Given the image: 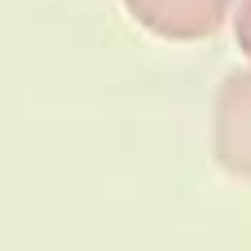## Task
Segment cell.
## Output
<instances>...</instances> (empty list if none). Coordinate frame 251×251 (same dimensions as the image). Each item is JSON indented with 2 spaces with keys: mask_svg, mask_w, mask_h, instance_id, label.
<instances>
[{
  "mask_svg": "<svg viewBox=\"0 0 251 251\" xmlns=\"http://www.w3.org/2000/svg\"><path fill=\"white\" fill-rule=\"evenodd\" d=\"M212 154L229 176L251 181V66L225 75L212 106Z\"/></svg>",
  "mask_w": 251,
  "mask_h": 251,
  "instance_id": "cell-1",
  "label": "cell"
},
{
  "mask_svg": "<svg viewBox=\"0 0 251 251\" xmlns=\"http://www.w3.org/2000/svg\"><path fill=\"white\" fill-rule=\"evenodd\" d=\"M124 9L159 40H207L234 13V0H124Z\"/></svg>",
  "mask_w": 251,
  "mask_h": 251,
  "instance_id": "cell-2",
  "label": "cell"
},
{
  "mask_svg": "<svg viewBox=\"0 0 251 251\" xmlns=\"http://www.w3.org/2000/svg\"><path fill=\"white\" fill-rule=\"evenodd\" d=\"M234 40H238V49L247 53V62H251V0H234Z\"/></svg>",
  "mask_w": 251,
  "mask_h": 251,
  "instance_id": "cell-3",
  "label": "cell"
}]
</instances>
